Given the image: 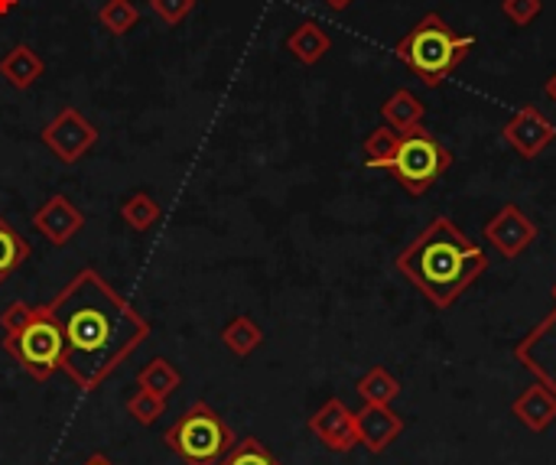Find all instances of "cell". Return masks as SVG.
I'll return each instance as SVG.
<instances>
[{
	"instance_id": "6da1fadb",
	"label": "cell",
	"mask_w": 556,
	"mask_h": 465,
	"mask_svg": "<svg viewBox=\"0 0 556 465\" xmlns=\"http://www.w3.org/2000/svg\"><path fill=\"white\" fill-rule=\"evenodd\" d=\"M62 326V372L78 391H98L147 339L150 323L98 271H78L52 300Z\"/></svg>"
},
{
	"instance_id": "7a4b0ae2",
	"label": "cell",
	"mask_w": 556,
	"mask_h": 465,
	"mask_svg": "<svg viewBox=\"0 0 556 465\" xmlns=\"http://www.w3.org/2000/svg\"><path fill=\"white\" fill-rule=\"evenodd\" d=\"M489 254L453 218H433L394 261V267L437 306L450 310L489 271Z\"/></svg>"
},
{
	"instance_id": "3957f363",
	"label": "cell",
	"mask_w": 556,
	"mask_h": 465,
	"mask_svg": "<svg viewBox=\"0 0 556 465\" xmlns=\"http://www.w3.org/2000/svg\"><path fill=\"white\" fill-rule=\"evenodd\" d=\"M0 329H3V352L33 378V381H49L55 372H62L65 362V339L62 326L52 313V303H23L13 300L0 313Z\"/></svg>"
},
{
	"instance_id": "277c9868",
	"label": "cell",
	"mask_w": 556,
	"mask_h": 465,
	"mask_svg": "<svg viewBox=\"0 0 556 465\" xmlns=\"http://www.w3.org/2000/svg\"><path fill=\"white\" fill-rule=\"evenodd\" d=\"M476 49V36L469 33H456L440 13H427L420 16L417 26H410L394 52L397 59L427 85V88H440L463 62L466 55Z\"/></svg>"
},
{
	"instance_id": "5b68a950",
	"label": "cell",
	"mask_w": 556,
	"mask_h": 465,
	"mask_svg": "<svg viewBox=\"0 0 556 465\" xmlns=\"http://www.w3.org/2000/svg\"><path fill=\"white\" fill-rule=\"evenodd\" d=\"M163 443L182 465H215L235 447V430L215 407L192 401L189 411L163 433Z\"/></svg>"
},
{
	"instance_id": "8992f818",
	"label": "cell",
	"mask_w": 556,
	"mask_h": 465,
	"mask_svg": "<svg viewBox=\"0 0 556 465\" xmlns=\"http://www.w3.org/2000/svg\"><path fill=\"white\" fill-rule=\"evenodd\" d=\"M450 166H453V153L430 130L417 127L401 134L394 153L378 169H388L404 192L424 196L450 173Z\"/></svg>"
},
{
	"instance_id": "52a82bcc",
	"label": "cell",
	"mask_w": 556,
	"mask_h": 465,
	"mask_svg": "<svg viewBox=\"0 0 556 465\" xmlns=\"http://www.w3.org/2000/svg\"><path fill=\"white\" fill-rule=\"evenodd\" d=\"M42 147L62 163L72 166L78 163L94 143H98V127L78 111V108H62L42 130H39Z\"/></svg>"
},
{
	"instance_id": "ba28073f",
	"label": "cell",
	"mask_w": 556,
	"mask_h": 465,
	"mask_svg": "<svg viewBox=\"0 0 556 465\" xmlns=\"http://www.w3.org/2000/svg\"><path fill=\"white\" fill-rule=\"evenodd\" d=\"M502 137L521 160H538L556 140V127L538 104H525L508 117Z\"/></svg>"
},
{
	"instance_id": "9c48e42d",
	"label": "cell",
	"mask_w": 556,
	"mask_h": 465,
	"mask_svg": "<svg viewBox=\"0 0 556 465\" xmlns=\"http://www.w3.org/2000/svg\"><path fill=\"white\" fill-rule=\"evenodd\" d=\"M515 359L556 394V306L515 345Z\"/></svg>"
},
{
	"instance_id": "30bf717a",
	"label": "cell",
	"mask_w": 556,
	"mask_h": 465,
	"mask_svg": "<svg viewBox=\"0 0 556 465\" xmlns=\"http://www.w3.org/2000/svg\"><path fill=\"white\" fill-rule=\"evenodd\" d=\"M485 241L502 254V257H508V261H515V257H521L534 241H538V225L525 215V209L521 205H515V202H508V205H502L489 222H485Z\"/></svg>"
},
{
	"instance_id": "8fae6325",
	"label": "cell",
	"mask_w": 556,
	"mask_h": 465,
	"mask_svg": "<svg viewBox=\"0 0 556 465\" xmlns=\"http://www.w3.org/2000/svg\"><path fill=\"white\" fill-rule=\"evenodd\" d=\"M33 228H36L52 248H65L72 238L81 235V228H85V212H81L68 196H52V199H46V202L33 212Z\"/></svg>"
},
{
	"instance_id": "7c38bea8",
	"label": "cell",
	"mask_w": 556,
	"mask_h": 465,
	"mask_svg": "<svg viewBox=\"0 0 556 465\" xmlns=\"http://www.w3.org/2000/svg\"><path fill=\"white\" fill-rule=\"evenodd\" d=\"M309 433H313L329 453H352V450L358 447L355 411H349L339 398H329V401L309 417Z\"/></svg>"
},
{
	"instance_id": "4fadbf2b",
	"label": "cell",
	"mask_w": 556,
	"mask_h": 465,
	"mask_svg": "<svg viewBox=\"0 0 556 465\" xmlns=\"http://www.w3.org/2000/svg\"><path fill=\"white\" fill-rule=\"evenodd\" d=\"M355 433L358 447H365L371 456H381L404 433V417L391 411V404H365L355 411Z\"/></svg>"
},
{
	"instance_id": "5bb4252c",
	"label": "cell",
	"mask_w": 556,
	"mask_h": 465,
	"mask_svg": "<svg viewBox=\"0 0 556 465\" xmlns=\"http://www.w3.org/2000/svg\"><path fill=\"white\" fill-rule=\"evenodd\" d=\"M511 414H515V417L521 420V427H528L531 433H544V430L556 420V394L547 385L534 381L531 388H525V391L511 401Z\"/></svg>"
},
{
	"instance_id": "9a60e30c",
	"label": "cell",
	"mask_w": 556,
	"mask_h": 465,
	"mask_svg": "<svg viewBox=\"0 0 556 465\" xmlns=\"http://www.w3.org/2000/svg\"><path fill=\"white\" fill-rule=\"evenodd\" d=\"M46 62L39 59V52L26 42H16L3 59H0V78H7L10 88L26 91L36 85V78H42Z\"/></svg>"
},
{
	"instance_id": "2e32d148",
	"label": "cell",
	"mask_w": 556,
	"mask_h": 465,
	"mask_svg": "<svg viewBox=\"0 0 556 465\" xmlns=\"http://www.w3.org/2000/svg\"><path fill=\"white\" fill-rule=\"evenodd\" d=\"M381 117H384V124L394 127L397 134H407V130L424 127L427 104H424L410 88H397V91L381 104Z\"/></svg>"
},
{
	"instance_id": "e0dca14e",
	"label": "cell",
	"mask_w": 556,
	"mask_h": 465,
	"mask_svg": "<svg viewBox=\"0 0 556 465\" xmlns=\"http://www.w3.org/2000/svg\"><path fill=\"white\" fill-rule=\"evenodd\" d=\"M287 49L296 62L303 65H316L326 59V52L332 49V36L316 23V20H306L300 23L290 36H287Z\"/></svg>"
},
{
	"instance_id": "ac0fdd59",
	"label": "cell",
	"mask_w": 556,
	"mask_h": 465,
	"mask_svg": "<svg viewBox=\"0 0 556 465\" xmlns=\"http://www.w3.org/2000/svg\"><path fill=\"white\" fill-rule=\"evenodd\" d=\"M137 388L169 401L179 388H182V375L169 359H150L140 372H137Z\"/></svg>"
},
{
	"instance_id": "d6986e66",
	"label": "cell",
	"mask_w": 556,
	"mask_h": 465,
	"mask_svg": "<svg viewBox=\"0 0 556 465\" xmlns=\"http://www.w3.org/2000/svg\"><path fill=\"white\" fill-rule=\"evenodd\" d=\"M222 345L235 355V359H251L261 345H264V329L251 319V316H235L225 329H222Z\"/></svg>"
},
{
	"instance_id": "ffe728a7",
	"label": "cell",
	"mask_w": 556,
	"mask_h": 465,
	"mask_svg": "<svg viewBox=\"0 0 556 465\" xmlns=\"http://www.w3.org/2000/svg\"><path fill=\"white\" fill-rule=\"evenodd\" d=\"M29 254H33L29 241L0 215V284H7L29 261Z\"/></svg>"
},
{
	"instance_id": "44dd1931",
	"label": "cell",
	"mask_w": 556,
	"mask_h": 465,
	"mask_svg": "<svg viewBox=\"0 0 556 465\" xmlns=\"http://www.w3.org/2000/svg\"><path fill=\"white\" fill-rule=\"evenodd\" d=\"M355 391H358V398H362L365 404H394L397 394H401V381H397L384 365H375V368H368V372L358 378Z\"/></svg>"
},
{
	"instance_id": "7402d4cb",
	"label": "cell",
	"mask_w": 556,
	"mask_h": 465,
	"mask_svg": "<svg viewBox=\"0 0 556 465\" xmlns=\"http://www.w3.org/2000/svg\"><path fill=\"white\" fill-rule=\"evenodd\" d=\"M160 215H163L160 202L150 192H143V189L134 192L130 199H124V205H121V222L130 231H150L160 222Z\"/></svg>"
},
{
	"instance_id": "603a6c76",
	"label": "cell",
	"mask_w": 556,
	"mask_h": 465,
	"mask_svg": "<svg viewBox=\"0 0 556 465\" xmlns=\"http://www.w3.org/2000/svg\"><path fill=\"white\" fill-rule=\"evenodd\" d=\"M98 23L111 33V36H124L140 23V10L134 0H108L98 10Z\"/></svg>"
},
{
	"instance_id": "cb8c5ba5",
	"label": "cell",
	"mask_w": 556,
	"mask_h": 465,
	"mask_svg": "<svg viewBox=\"0 0 556 465\" xmlns=\"http://www.w3.org/2000/svg\"><path fill=\"white\" fill-rule=\"evenodd\" d=\"M215 465H283L257 437L235 440V447L218 460Z\"/></svg>"
},
{
	"instance_id": "d4e9b609",
	"label": "cell",
	"mask_w": 556,
	"mask_h": 465,
	"mask_svg": "<svg viewBox=\"0 0 556 465\" xmlns=\"http://www.w3.org/2000/svg\"><path fill=\"white\" fill-rule=\"evenodd\" d=\"M397 140H401V134L394 130V127H388V124H381V127H375L368 137H365V143H362V153H365V166L368 169H378L391 153H394V147H397Z\"/></svg>"
},
{
	"instance_id": "484cf974",
	"label": "cell",
	"mask_w": 556,
	"mask_h": 465,
	"mask_svg": "<svg viewBox=\"0 0 556 465\" xmlns=\"http://www.w3.org/2000/svg\"><path fill=\"white\" fill-rule=\"evenodd\" d=\"M124 407H127V414H130L140 427H153V424L166 414V401L156 398V394H150V391H143V388H134V391L127 394Z\"/></svg>"
},
{
	"instance_id": "4316f807",
	"label": "cell",
	"mask_w": 556,
	"mask_h": 465,
	"mask_svg": "<svg viewBox=\"0 0 556 465\" xmlns=\"http://www.w3.org/2000/svg\"><path fill=\"white\" fill-rule=\"evenodd\" d=\"M199 0H150V10L156 20H163L166 26H179L192 10H195Z\"/></svg>"
},
{
	"instance_id": "83f0119b",
	"label": "cell",
	"mask_w": 556,
	"mask_h": 465,
	"mask_svg": "<svg viewBox=\"0 0 556 465\" xmlns=\"http://www.w3.org/2000/svg\"><path fill=\"white\" fill-rule=\"evenodd\" d=\"M502 13L515 26H531L544 13V0H502Z\"/></svg>"
},
{
	"instance_id": "f1b7e54d",
	"label": "cell",
	"mask_w": 556,
	"mask_h": 465,
	"mask_svg": "<svg viewBox=\"0 0 556 465\" xmlns=\"http://www.w3.org/2000/svg\"><path fill=\"white\" fill-rule=\"evenodd\" d=\"M544 95H547V98L556 104V72L547 78V81H544Z\"/></svg>"
},
{
	"instance_id": "f546056e",
	"label": "cell",
	"mask_w": 556,
	"mask_h": 465,
	"mask_svg": "<svg viewBox=\"0 0 556 465\" xmlns=\"http://www.w3.org/2000/svg\"><path fill=\"white\" fill-rule=\"evenodd\" d=\"M323 3H326V7H332V10H349L355 0H323Z\"/></svg>"
},
{
	"instance_id": "4dcf8cb0",
	"label": "cell",
	"mask_w": 556,
	"mask_h": 465,
	"mask_svg": "<svg viewBox=\"0 0 556 465\" xmlns=\"http://www.w3.org/2000/svg\"><path fill=\"white\" fill-rule=\"evenodd\" d=\"M81 465H114V463H111L108 456H101V453H94V456H88V460H85V463H81Z\"/></svg>"
},
{
	"instance_id": "1f68e13d",
	"label": "cell",
	"mask_w": 556,
	"mask_h": 465,
	"mask_svg": "<svg viewBox=\"0 0 556 465\" xmlns=\"http://www.w3.org/2000/svg\"><path fill=\"white\" fill-rule=\"evenodd\" d=\"M16 3H20V0H0V16H7Z\"/></svg>"
},
{
	"instance_id": "d6a6232c",
	"label": "cell",
	"mask_w": 556,
	"mask_h": 465,
	"mask_svg": "<svg viewBox=\"0 0 556 465\" xmlns=\"http://www.w3.org/2000/svg\"><path fill=\"white\" fill-rule=\"evenodd\" d=\"M551 297H554V306H556V284H554V287H551Z\"/></svg>"
}]
</instances>
